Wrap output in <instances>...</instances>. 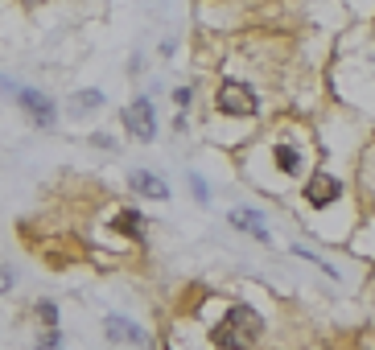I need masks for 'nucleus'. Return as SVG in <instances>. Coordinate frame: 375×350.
<instances>
[{"label":"nucleus","mask_w":375,"mask_h":350,"mask_svg":"<svg viewBox=\"0 0 375 350\" xmlns=\"http://www.w3.org/2000/svg\"><path fill=\"white\" fill-rule=\"evenodd\" d=\"M54 347H62V334H45V338L37 342V350H54Z\"/></svg>","instance_id":"obj_15"},{"label":"nucleus","mask_w":375,"mask_h":350,"mask_svg":"<svg viewBox=\"0 0 375 350\" xmlns=\"http://www.w3.org/2000/svg\"><path fill=\"white\" fill-rule=\"evenodd\" d=\"M215 103L227 116H256V91H248L244 83H223L219 95H215Z\"/></svg>","instance_id":"obj_3"},{"label":"nucleus","mask_w":375,"mask_h":350,"mask_svg":"<svg viewBox=\"0 0 375 350\" xmlns=\"http://www.w3.org/2000/svg\"><path fill=\"white\" fill-rule=\"evenodd\" d=\"M17 103L33 116L37 128H54V116H58V111H54V103H50L41 91H33V87H17Z\"/></svg>","instance_id":"obj_4"},{"label":"nucleus","mask_w":375,"mask_h":350,"mask_svg":"<svg viewBox=\"0 0 375 350\" xmlns=\"http://www.w3.org/2000/svg\"><path fill=\"white\" fill-rule=\"evenodd\" d=\"M37 318H41L45 326H58V305H54V301H37Z\"/></svg>","instance_id":"obj_12"},{"label":"nucleus","mask_w":375,"mask_h":350,"mask_svg":"<svg viewBox=\"0 0 375 350\" xmlns=\"http://www.w3.org/2000/svg\"><path fill=\"white\" fill-rule=\"evenodd\" d=\"M128 186H132L136 194H144V198H169L165 182H161L157 173H149V169H136V173H128Z\"/></svg>","instance_id":"obj_7"},{"label":"nucleus","mask_w":375,"mask_h":350,"mask_svg":"<svg viewBox=\"0 0 375 350\" xmlns=\"http://www.w3.org/2000/svg\"><path fill=\"white\" fill-rule=\"evenodd\" d=\"M260 334H264V318L252 305H231L227 318L211 330V338H215L219 350H252V342Z\"/></svg>","instance_id":"obj_1"},{"label":"nucleus","mask_w":375,"mask_h":350,"mask_svg":"<svg viewBox=\"0 0 375 350\" xmlns=\"http://www.w3.org/2000/svg\"><path fill=\"white\" fill-rule=\"evenodd\" d=\"M272 157H277V169H281V173H289V177H297V173H301V153H297L293 144H277V149H272Z\"/></svg>","instance_id":"obj_10"},{"label":"nucleus","mask_w":375,"mask_h":350,"mask_svg":"<svg viewBox=\"0 0 375 350\" xmlns=\"http://www.w3.org/2000/svg\"><path fill=\"white\" fill-rule=\"evenodd\" d=\"M231 227H239V231L256 235L260 243H268V239H272V235H268V227H264V219H260L256 210H231Z\"/></svg>","instance_id":"obj_9"},{"label":"nucleus","mask_w":375,"mask_h":350,"mask_svg":"<svg viewBox=\"0 0 375 350\" xmlns=\"http://www.w3.org/2000/svg\"><path fill=\"white\" fill-rule=\"evenodd\" d=\"M111 227H116L120 235H132L136 243H144V235H149V231H144V215H140V210H128V206H124V210H116Z\"/></svg>","instance_id":"obj_8"},{"label":"nucleus","mask_w":375,"mask_h":350,"mask_svg":"<svg viewBox=\"0 0 375 350\" xmlns=\"http://www.w3.org/2000/svg\"><path fill=\"white\" fill-rule=\"evenodd\" d=\"M306 198H310L314 206H330V202L343 198V186H339V177H330V173H314L310 186H306Z\"/></svg>","instance_id":"obj_5"},{"label":"nucleus","mask_w":375,"mask_h":350,"mask_svg":"<svg viewBox=\"0 0 375 350\" xmlns=\"http://www.w3.org/2000/svg\"><path fill=\"white\" fill-rule=\"evenodd\" d=\"M190 99H194V91H190V87H178V91H173V103H178V107H186Z\"/></svg>","instance_id":"obj_14"},{"label":"nucleus","mask_w":375,"mask_h":350,"mask_svg":"<svg viewBox=\"0 0 375 350\" xmlns=\"http://www.w3.org/2000/svg\"><path fill=\"white\" fill-rule=\"evenodd\" d=\"M124 128H128V136H136V140H153L157 136V116H153V103L149 99H132L128 107H124Z\"/></svg>","instance_id":"obj_2"},{"label":"nucleus","mask_w":375,"mask_h":350,"mask_svg":"<svg viewBox=\"0 0 375 350\" xmlns=\"http://www.w3.org/2000/svg\"><path fill=\"white\" fill-rule=\"evenodd\" d=\"M103 103V95L99 91H83V95H74V111H87V107H99Z\"/></svg>","instance_id":"obj_11"},{"label":"nucleus","mask_w":375,"mask_h":350,"mask_svg":"<svg viewBox=\"0 0 375 350\" xmlns=\"http://www.w3.org/2000/svg\"><path fill=\"white\" fill-rule=\"evenodd\" d=\"M103 330H107V338L111 342H136V347L149 350V334H140L132 322H124V318H103Z\"/></svg>","instance_id":"obj_6"},{"label":"nucleus","mask_w":375,"mask_h":350,"mask_svg":"<svg viewBox=\"0 0 375 350\" xmlns=\"http://www.w3.org/2000/svg\"><path fill=\"white\" fill-rule=\"evenodd\" d=\"M190 186H194V198H198V202L206 206V202H211V190H206V182H202V177L194 173V177H190Z\"/></svg>","instance_id":"obj_13"}]
</instances>
